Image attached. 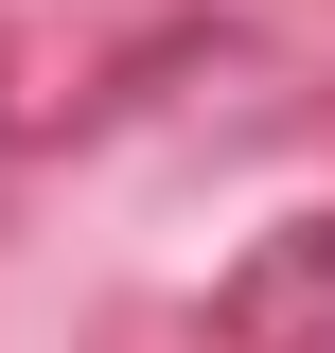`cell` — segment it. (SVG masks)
Segmentation results:
<instances>
[{
	"instance_id": "obj_1",
	"label": "cell",
	"mask_w": 335,
	"mask_h": 353,
	"mask_svg": "<svg viewBox=\"0 0 335 353\" xmlns=\"http://www.w3.org/2000/svg\"><path fill=\"white\" fill-rule=\"evenodd\" d=\"M212 318L247 353H335V212H300V230H265L230 283H212Z\"/></svg>"
}]
</instances>
